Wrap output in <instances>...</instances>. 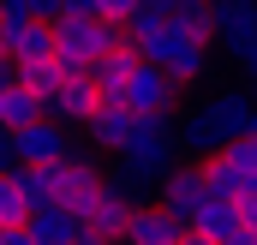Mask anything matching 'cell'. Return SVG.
Masks as SVG:
<instances>
[{"label":"cell","instance_id":"5","mask_svg":"<svg viewBox=\"0 0 257 245\" xmlns=\"http://www.w3.org/2000/svg\"><path fill=\"white\" fill-rule=\"evenodd\" d=\"M120 102H126L132 114H144V120H174V108H180V84L162 72V66H132L126 90H120Z\"/></svg>","mask_w":257,"mask_h":245},{"label":"cell","instance_id":"7","mask_svg":"<svg viewBox=\"0 0 257 245\" xmlns=\"http://www.w3.org/2000/svg\"><path fill=\"white\" fill-rule=\"evenodd\" d=\"M156 203H162V209H168V215H174L180 227H192V221H197V209L209 203V185H203V168H197V162H180V168H174L168 180L156 185Z\"/></svg>","mask_w":257,"mask_h":245},{"label":"cell","instance_id":"3","mask_svg":"<svg viewBox=\"0 0 257 245\" xmlns=\"http://www.w3.org/2000/svg\"><path fill=\"white\" fill-rule=\"evenodd\" d=\"M197 120H203V132L227 150V144H239V138H251V114H257V96L251 90H233V84H215L203 102L192 108Z\"/></svg>","mask_w":257,"mask_h":245},{"label":"cell","instance_id":"18","mask_svg":"<svg viewBox=\"0 0 257 245\" xmlns=\"http://www.w3.org/2000/svg\"><path fill=\"white\" fill-rule=\"evenodd\" d=\"M30 215H36V203L24 197L18 168H12V174H0V233H12V227H30Z\"/></svg>","mask_w":257,"mask_h":245},{"label":"cell","instance_id":"8","mask_svg":"<svg viewBox=\"0 0 257 245\" xmlns=\"http://www.w3.org/2000/svg\"><path fill=\"white\" fill-rule=\"evenodd\" d=\"M72 150H78V144H72V132L54 126V120L12 132V156H18V168H54V162H66Z\"/></svg>","mask_w":257,"mask_h":245},{"label":"cell","instance_id":"34","mask_svg":"<svg viewBox=\"0 0 257 245\" xmlns=\"http://www.w3.org/2000/svg\"><path fill=\"white\" fill-rule=\"evenodd\" d=\"M251 138H257V114H251Z\"/></svg>","mask_w":257,"mask_h":245},{"label":"cell","instance_id":"25","mask_svg":"<svg viewBox=\"0 0 257 245\" xmlns=\"http://www.w3.org/2000/svg\"><path fill=\"white\" fill-rule=\"evenodd\" d=\"M239 221H245V227H251V233H257V185H251V191H245V197H239Z\"/></svg>","mask_w":257,"mask_h":245},{"label":"cell","instance_id":"9","mask_svg":"<svg viewBox=\"0 0 257 245\" xmlns=\"http://www.w3.org/2000/svg\"><path fill=\"white\" fill-rule=\"evenodd\" d=\"M138 132H144V114H132L126 102H102V108H96V120L84 126L90 150H102V156H126Z\"/></svg>","mask_w":257,"mask_h":245},{"label":"cell","instance_id":"20","mask_svg":"<svg viewBox=\"0 0 257 245\" xmlns=\"http://www.w3.org/2000/svg\"><path fill=\"white\" fill-rule=\"evenodd\" d=\"M0 24H60V0H0Z\"/></svg>","mask_w":257,"mask_h":245},{"label":"cell","instance_id":"1","mask_svg":"<svg viewBox=\"0 0 257 245\" xmlns=\"http://www.w3.org/2000/svg\"><path fill=\"white\" fill-rule=\"evenodd\" d=\"M209 48H215V42L186 36L180 24H162V30H150L144 42H132V54H138V60H144V66H162L180 90L197 84V78H209V66H215V60H209Z\"/></svg>","mask_w":257,"mask_h":245},{"label":"cell","instance_id":"28","mask_svg":"<svg viewBox=\"0 0 257 245\" xmlns=\"http://www.w3.org/2000/svg\"><path fill=\"white\" fill-rule=\"evenodd\" d=\"M0 245H36V239H30V227H12V233H0Z\"/></svg>","mask_w":257,"mask_h":245},{"label":"cell","instance_id":"4","mask_svg":"<svg viewBox=\"0 0 257 245\" xmlns=\"http://www.w3.org/2000/svg\"><path fill=\"white\" fill-rule=\"evenodd\" d=\"M114 162H126V168H138L144 180H168L186 156H180V132H174V120H144V132L132 138V150L126 156H114Z\"/></svg>","mask_w":257,"mask_h":245},{"label":"cell","instance_id":"26","mask_svg":"<svg viewBox=\"0 0 257 245\" xmlns=\"http://www.w3.org/2000/svg\"><path fill=\"white\" fill-rule=\"evenodd\" d=\"M12 168H18V156H12V132L0 126V174H12Z\"/></svg>","mask_w":257,"mask_h":245},{"label":"cell","instance_id":"32","mask_svg":"<svg viewBox=\"0 0 257 245\" xmlns=\"http://www.w3.org/2000/svg\"><path fill=\"white\" fill-rule=\"evenodd\" d=\"M180 245H209V239H203V233H186V239H180Z\"/></svg>","mask_w":257,"mask_h":245},{"label":"cell","instance_id":"12","mask_svg":"<svg viewBox=\"0 0 257 245\" xmlns=\"http://www.w3.org/2000/svg\"><path fill=\"white\" fill-rule=\"evenodd\" d=\"M132 215H138V209H132V203H120V197H114V191H102V197H96V203H90V215H84V227H90V233H96V239H108V245H120V239H126V227H132Z\"/></svg>","mask_w":257,"mask_h":245},{"label":"cell","instance_id":"17","mask_svg":"<svg viewBox=\"0 0 257 245\" xmlns=\"http://www.w3.org/2000/svg\"><path fill=\"white\" fill-rule=\"evenodd\" d=\"M42 120H48V102H42L36 90L12 84V96L0 102V126H6V132H24V126H42Z\"/></svg>","mask_w":257,"mask_h":245},{"label":"cell","instance_id":"21","mask_svg":"<svg viewBox=\"0 0 257 245\" xmlns=\"http://www.w3.org/2000/svg\"><path fill=\"white\" fill-rule=\"evenodd\" d=\"M12 78H18L24 90H36L42 102H54V96H60V84H66L54 60H36V66H12Z\"/></svg>","mask_w":257,"mask_h":245},{"label":"cell","instance_id":"27","mask_svg":"<svg viewBox=\"0 0 257 245\" xmlns=\"http://www.w3.org/2000/svg\"><path fill=\"white\" fill-rule=\"evenodd\" d=\"M239 72L251 78V90H257V48H245V54H239Z\"/></svg>","mask_w":257,"mask_h":245},{"label":"cell","instance_id":"15","mask_svg":"<svg viewBox=\"0 0 257 245\" xmlns=\"http://www.w3.org/2000/svg\"><path fill=\"white\" fill-rule=\"evenodd\" d=\"M6 42H12V66L54 60V24H18V30H6Z\"/></svg>","mask_w":257,"mask_h":245},{"label":"cell","instance_id":"11","mask_svg":"<svg viewBox=\"0 0 257 245\" xmlns=\"http://www.w3.org/2000/svg\"><path fill=\"white\" fill-rule=\"evenodd\" d=\"M186 233H192V227H180L162 203H144V209L132 215V227H126V239H120V245H180Z\"/></svg>","mask_w":257,"mask_h":245},{"label":"cell","instance_id":"6","mask_svg":"<svg viewBox=\"0 0 257 245\" xmlns=\"http://www.w3.org/2000/svg\"><path fill=\"white\" fill-rule=\"evenodd\" d=\"M209 36L227 48V60L257 48V0H209Z\"/></svg>","mask_w":257,"mask_h":245},{"label":"cell","instance_id":"16","mask_svg":"<svg viewBox=\"0 0 257 245\" xmlns=\"http://www.w3.org/2000/svg\"><path fill=\"white\" fill-rule=\"evenodd\" d=\"M132 66H138V54H132V48H114L108 60L90 66V84H96V96H102V102H120V90H126Z\"/></svg>","mask_w":257,"mask_h":245},{"label":"cell","instance_id":"2","mask_svg":"<svg viewBox=\"0 0 257 245\" xmlns=\"http://www.w3.org/2000/svg\"><path fill=\"white\" fill-rule=\"evenodd\" d=\"M114 48H126V30L108 24V18H90V24H54V66H60V78H90V66L108 60Z\"/></svg>","mask_w":257,"mask_h":245},{"label":"cell","instance_id":"10","mask_svg":"<svg viewBox=\"0 0 257 245\" xmlns=\"http://www.w3.org/2000/svg\"><path fill=\"white\" fill-rule=\"evenodd\" d=\"M96 108H102L96 84H90V78H66V84H60V96L48 102V120L66 126V132H84V126L96 120Z\"/></svg>","mask_w":257,"mask_h":245},{"label":"cell","instance_id":"30","mask_svg":"<svg viewBox=\"0 0 257 245\" xmlns=\"http://www.w3.org/2000/svg\"><path fill=\"white\" fill-rule=\"evenodd\" d=\"M0 66H12V42H6V24H0Z\"/></svg>","mask_w":257,"mask_h":245},{"label":"cell","instance_id":"24","mask_svg":"<svg viewBox=\"0 0 257 245\" xmlns=\"http://www.w3.org/2000/svg\"><path fill=\"white\" fill-rule=\"evenodd\" d=\"M138 6H144V0H102V18H108V24H132Z\"/></svg>","mask_w":257,"mask_h":245},{"label":"cell","instance_id":"22","mask_svg":"<svg viewBox=\"0 0 257 245\" xmlns=\"http://www.w3.org/2000/svg\"><path fill=\"white\" fill-rule=\"evenodd\" d=\"M221 156L239 168V180H245V185H257V138H239V144H227Z\"/></svg>","mask_w":257,"mask_h":245},{"label":"cell","instance_id":"33","mask_svg":"<svg viewBox=\"0 0 257 245\" xmlns=\"http://www.w3.org/2000/svg\"><path fill=\"white\" fill-rule=\"evenodd\" d=\"M180 6H209V0H180Z\"/></svg>","mask_w":257,"mask_h":245},{"label":"cell","instance_id":"23","mask_svg":"<svg viewBox=\"0 0 257 245\" xmlns=\"http://www.w3.org/2000/svg\"><path fill=\"white\" fill-rule=\"evenodd\" d=\"M102 18V0H60V24H90Z\"/></svg>","mask_w":257,"mask_h":245},{"label":"cell","instance_id":"13","mask_svg":"<svg viewBox=\"0 0 257 245\" xmlns=\"http://www.w3.org/2000/svg\"><path fill=\"white\" fill-rule=\"evenodd\" d=\"M84 233H90V227H84L72 209H36V215H30V239L36 245H78Z\"/></svg>","mask_w":257,"mask_h":245},{"label":"cell","instance_id":"14","mask_svg":"<svg viewBox=\"0 0 257 245\" xmlns=\"http://www.w3.org/2000/svg\"><path fill=\"white\" fill-rule=\"evenodd\" d=\"M239 227H245V221H239V203H227V197H209V203L197 209V221H192V233H203L209 245H227Z\"/></svg>","mask_w":257,"mask_h":245},{"label":"cell","instance_id":"29","mask_svg":"<svg viewBox=\"0 0 257 245\" xmlns=\"http://www.w3.org/2000/svg\"><path fill=\"white\" fill-rule=\"evenodd\" d=\"M12 84H18V78H12V66H0V102L12 96Z\"/></svg>","mask_w":257,"mask_h":245},{"label":"cell","instance_id":"19","mask_svg":"<svg viewBox=\"0 0 257 245\" xmlns=\"http://www.w3.org/2000/svg\"><path fill=\"white\" fill-rule=\"evenodd\" d=\"M197 168H203V185H209V197H227V203H239V197L251 191V185L239 180V168H233L227 156H209V162H197Z\"/></svg>","mask_w":257,"mask_h":245},{"label":"cell","instance_id":"31","mask_svg":"<svg viewBox=\"0 0 257 245\" xmlns=\"http://www.w3.org/2000/svg\"><path fill=\"white\" fill-rule=\"evenodd\" d=\"M227 245H257V233H251V227H239V233H233Z\"/></svg>","mask_w":257,"mask_h":245}]
</instances>
